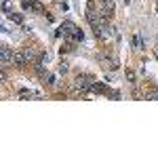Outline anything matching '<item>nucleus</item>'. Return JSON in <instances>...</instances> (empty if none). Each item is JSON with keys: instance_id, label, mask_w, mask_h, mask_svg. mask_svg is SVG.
Returning <instances> with one entry per match:
<instances>
[{"instance_id": "obj_1", "label": "nucleus", "mask_w": 158, "mask_h": 141, "mask_svg": "<svg viewBox=\"0 0 158 141\" xmlns=\"http://www.w3.org/2000/svg\"><path fill=\"white\" fill-rule=\"evenodd\" d=\"M93 76H89V74H78L76 78H74V87H76V91L80 93H86V91H91V87H93Z\"/></svg>"}, {"instance_id": "obj_2", "label": "nucleus", "mask_w": 158, "mask_h": 141, "mask_svg": "<svg viewBox=\"0 0 158 141\" xmlns=\"http://www.w3.org/2000/svg\"><path fill=\"white\" fill-rule=\"evenodd\" d=\"M13 55H15V53L6 47V44L0 47V63H2V70H6V67L13 63Z\"/></svg>"}, {"instance_id": "obj_3", "label": "nucleus", "mask_w": 158, "mask_h": 141, "mask_svg": "<svg viewBox=\"0 0 158 141\" xmlns=\"http://www.w3.org/2000/svg\"><path fill=\"white\" fill-rule=\"evenodd\" d=\"M74 30H76V25H74V23L68 19V21H63V23H61V28L57 30V38H61V36H63V38H68V36H70Z\"/></svg>"}, {"instance_id": "obj_4", "label": "nucleus", "mask_w": 158, "mask_h": 141, "mask_svg": "<svg viewBox=\"0 0 158 141\" xmlns=\"http://www.w3.org/2000/svg\"><path fill=\"white\" fill-rule=\"evenodd\" d=\"M25 63H28V57H25L23 48H21V51H15V55H13V65H25Z\"/></svg>"}, {"instance_id": "obj_5", "label": "nucleus", "mask_w": 158, "mask_h": 141, "mask_svg": "<svg viewBox=\"0 0 158 141\" xmlns=\"http://www.w3.org/2000/svg\"><path fill=\"white\" fill-rule=\"evenodd\" d=\"M91 91H93V93H108V89H106V84H103V82H93Z\"/></svg>"}, {"instance_id": "obj_6", "label": "nucleus", "mask_w": 158, "mask_h": 141, "mask_svg": "<svg viewBox=\"0 0 158 141\" xmlns=\"http://www.w3.org/2000/svg\"><path fill=\"white\" fill-rule=\"evenodd\" d=\"M6 17H8L11 21H15V23H21V25H23V15H19V13H13V11H11Z\"/></svg>"}, {"instance_id": "obj_7", "label": "nucleus", "mask_w": 158, "mask_h": 141, "mask_svg": "<svg viewBox=\"0 0 158 141\" xmlns=\"http://www.w3.org/2000/svg\"><path fill=\"white\" fill-rule=\"evenodd\" d=\"M101 6H103L106 11H110V13H114V11H116V4H114V0H101Z\"/></svg>"}, {"instance_id": "obj_8", "label": "nucleus", "mask_w": 158, "mask_h": 141, "mask_svg": "<svg viewBox=\"0 0 158 141\" xmlns=\"http://www.w3.org/2000/svg\"><path fill=\"white\" fill-rule=\"evenodd\" d=\"M30 11H36V13H44V6L38 2H30Z\"/></svg>"}, {"instance_id": "obj_9", "label": "nucleus", "mask_w": 158, "mask_h": 141, "mask_svg": "<svg viewBox=\"0 0 158 141\" xmlns=\"http://www.w3.org/2000/svg\"><path fill=\"white\" fill-rule=\"evenodd\" d=\"M23 53H25V57H28V61H34V57H36V53H34V48H23Z\"/></svg>"}, {"instance_id": "obj_10", "label": "nucleus", "mask_w": 158, "mask_h": 141, "mask_svg": "<svg viewBox=\"0 0 158 141\" xmlns=\"http://www.w3.org/2000/svg\"><path fill=\"white\" fill-rule=\"evenodd\" d=\"M126 78H129L131 82H135V72H133V70H126Z\"/></svg>"}, {"instance_id": "obj_11", "label": "nucleus", "mask_w": 158, "mask_h": 141, "mask_svg": "<svg viewBox=\"0 0 158 141\" xmlns=\"http://www.w3.org/2000/svg\"><path fill=\"white\" fill-rule=\"evenodd\" d=\"M19 97H21V99H30V97H32V93H30V91H21V93H19Z\"/></svg>"}, {"instance_id": "obj_12", "label": "nucleus", "mask_w": 158, "mask_h": 141, "mask_svg": "<svg viewBox=\"0 0 158 141\" xmlns=\"http://www.w3.org/2000/svg\"><path fill=\"white\" fill-rule=\"evenodd\" d=\"M59 72H61V74H66V72H68V61H63V63L59 65Z\"/></svg>"}, {"instance_id": "obj_13", "label": "nucleus", "mask_w": 158, "mask_h": 141, "mask_svg": "<svg viewBox=\"0 0 158 141\" xmlns=\"http://www.w3.org/2000/svg\"><path fill=\"white\" fill-rule=\"evenodd\" d=\"M110 97H112V99H120V93H118V91H112Z\"/></svg>"}, {"instance_id": "obj_14", "label": "nucleus", "mask_w": 158, "mask_h": 141, "mask_svg": "<svg viewBox=\"0 0 158 141\" xmlns=\"http://www.w3.org/2000/svg\"><path fill=\"white\" fill-rule=\"evenodd\" d=\"M148 97H152V99H156V101H158V91H152V93H148Z\"/></svg>"}, {"instance_id": "obj_15", "label": "nucleus", "mask_w": 158, "mask_h": 141, "mask_svg": "<svg viewBox=\"0 0 158 141\" xmlns=\"http://www.w3.org/2000/svg\"><path fill=\"white\" fill-rule=\"evenodd\" d=\"M156 51H158V47H156Z\"/></svg>"}]
</instances>
